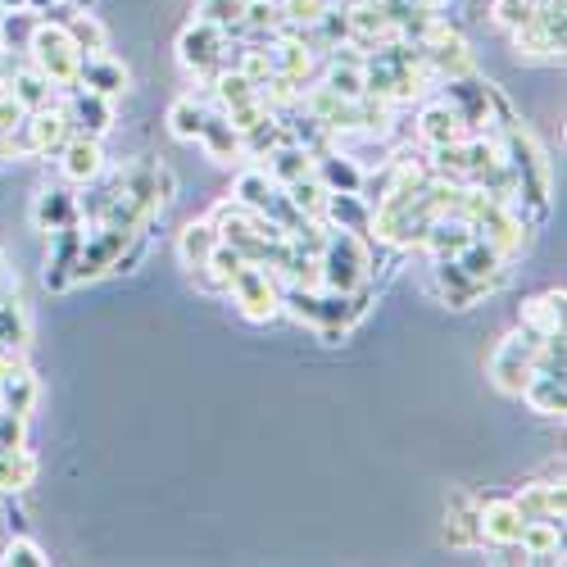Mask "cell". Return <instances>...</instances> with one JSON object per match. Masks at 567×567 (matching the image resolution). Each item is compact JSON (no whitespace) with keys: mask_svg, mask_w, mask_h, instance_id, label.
Here are the masks:
<instances>
[{"mask_svg":"<svg viewBox=\"0 0 567 567\" xmlns=\"http://www.w3.org/2000/svg\"><path fill=\"white\" fill-rule=\"evenodd\" d=\"M0 563H6V567H45L51 558H45V549L32 536H14L6 545V554H0Z\"/></svg>","mask_w":567,"mask_h":567,"instance_id":"37","label":"cell"},{"mask_svg":"<svg viewBox=\"0 0 567 567\" xmlns=\"http://www.w3.org/2000/svg\"><path fill=\"white\" fill-rule=\"evenodd\" d=\"M6 10H28V0H0V14Z\"/></svg>","mask_w":567,"mask_h":567,"instance_id":"42","label":"cell"},{"mask_svg":"<svg viewBox=\"0 0 567 567\" xmlns=\"http://www.w3.org/2000/svg\"><path fill=\"white\" fill-rule=\"evenodd\" d=\"M23 114H28V110H23V105L10 96V91H0V132L19 127V123H23Z\"/></svg>","mask_w":567,"mask_h":567,"instance_id":"41","label":"cell"},{"mask_svg":"<svg viewBox=\"0 0 567 567\" xmlns=\"http://www.w3.org/2000/svg\"><path fill=\"white\" fill-rule=\"evenodd\" d=\"M513 55L527 64H558L563 60V0H540L536 14L508 32Z\"/></svg>","mask_w":567,"mask_h":567,"instance_id":"4","label":"cell"},{"mask_svg":"<svg viewBox=\"0 0 567 567\" xmlns=\"http://www.w3.org/2000/svg\"><path fill=\"white\" fill-rule=\"evenodd\" d=\"M536 6H540V0H495V6H491V19H495V28L513 32V28H523V23L536 14Z\"/></svg>","mask_w":567,"mask_h":567,"instance_id":"36","label":"cell"},{"mask_svg":"<svg viewBox=\"0 0 567 567\" xmlns=\"http://www.w3.org/2000/svg\"><path fill=\"white\" fill-rule=\"evenodd\" d=\"M513 504L527 523H558L563 527V482H527L513 495Z\"/></svg>","mask_w":567,"mask_h":567,"instance_id":"20","label":"cell"},{"mask_svg":"<svg viewBox=\"0 0 567 567\" xmlns=\"http://www.w3.org/2000/svg\"><path fill=\"white\" fill-rule=\"evenodd\" d=\"M445 540L454 549H477L482 545V527H477V495L458 491L450 499V513H445Z\"/></svg>","mask_w":567,"mask_h":567,"instance_id":"27","label":"cell"},{"mask_svg":"<svg viewBox=\"0 0 567 567\" xmlns=\"http://www.w3.org/2000/svg\"><path fill=\"white\" fill-rule=\"evenodd\" d=\"M37 482V454L28 445L0 450V495H23Z\"/></svg>","mask_w":567,"mask_h":567,"instance_id":"30","label":"cell"},{"mask_svg":"<svg viewBox=\"0 0 567 567\" xmlns=\"http://www.w3.org/2000/svg\"><path fill=\"white\" fill-rule=\"evenodd\" d=\"M200 146H205V155L214 159V164H231V159H241V127H236L223 110H214L209 105V114H205V127H200Z\"/></svg>","mask_w":567,"mask_h":567,"instance_id":"21","label":"cell"},{"mask_svg":"<svg viewBox=\"0 0 567 567\" xmlns=\"http://www.w3.org/2000/svg\"><path fill=\"white\" fill-rule=\"evenodd\" d=\"M155 192H159V205L164 209L177 200V173L168 164H159V159H155Z\"/></svg>","mask_w":567,"mask_h":567,"instance_id":"40","label":"cell"},{"mask_svg":"<svg viewBox=\"0 0 567 567\" xmlns=\"http://www.w3.org/2000/svg\"><path fill=\"white\" fill-rule=\"evenodd\" d=\"M37 19L41 14H32V10H6V14H0V51H6V55H28V41H32Z\"/></svg>","mask_w":567,"mask_h":567,"instance_id":"32","label":"cell"},{"mask_svg":"<svg viewBox=\"0 0 567 567\" xmlns=\"http://www.w3.org/2000/svg\"><path fill=\"white\" fill-rule=\"evenodd\" d=\"M146 250H151L146 231H132V236H127V246H123V250H118V259H114V272H118V277L136 272L141 264H146Z\"/></svg>","mask_w":567,"mask_h":567,"instance_id":"38","label":"cell"},{"mask_svg":"<svg viewBox=\"0 0 567 567\" xmlns=\"http://www.w3.org/2000/svg\"><path fill=\"white\" fill-rule=\"evenodd\" d=\"M322 227L368 236L372 231V205L363 196H350V192H327V200H322Z\"/></svg>","mask_w":567,"mask_h":567,"instance_id":"22","label":"cell"},{"mask_svg":"<svg viewBox=\"0 0 567 567\" xmlns=\"http://www.w3.org/2000/svg\"><path fill=\"white\" fill-rule=\"evenodd\" d=\"M127 236H132V231H123V227H105V223L86 227L82 255H78V264H73V287H82V281H101V277H110L118 250L127 246Z\"/></svg>","mask_w":567,"mask_h":567,"instance_id":"7","label":"cell"},{"mask_svg":"<svg viewBox=\"0 0 567 567\" xmlns=\"http://www.w3.org/2000/svg\"><path fill=\"white\" fill-rule=\"evenodd\" d=\"M127 82H132V73H127L118 60H110V51H105V55H86L82 69H78V86L96 91V96H105V101L123 96Z\"/></svg>","mask_w":567,"mask_h":567,"instance_id":"23","label":"cell"},{"mask_svg":"<svg viewBox=\"0 0 567 567\" xmlns=\"http://www.w3.org/2000/svg\"><path fill=\"white\" fill-rule=\"evenodd\" d=\"M64 114H69V123H73V132H82V136H110V127H114V101H105V96H96V91H86V86H73V91H64Z\"/></svg>","mask_w":567,"mask_h":567,"instance_id":"10","label":"cell"},{"mask_svg":"<svg viewBox=\"0 0 567 567\" xmlns=\"http://www.w3.org/2000/svg\"><path fill=\"white\" fill-rule=\"evenodd\" d=\"M60 23L69 28V37L78 41L82 55H105L110 51V28L96 14H60Z\"/></svg>","mask_w":567,"mask_h":567,"instance_id":"31","label":"cell"},{"mask_svg":"<svg viewBox=\"0 0 567 567\" xmlns=\"http://www.w3.org/2000/svg\"><path fill=\"white\" fill-rule=\"evenodd\" d=\"M458 259V268L472 277V281H477V287L491 296V291H499L504 287V281H508V259L499 255V246H491L486 241V236H472V241L454 255Z\"/></svg>","mask_w":567,"mask_h":567,"instance_id":"11","label":"cell"},{"mask_svg":"<svg viewBox=\"0 0 567 567\" xmlns=\"http://www.w3.org/2000/svg\"><path fill=\"white\" fill-rule=\"evenodd\" d=\"M432 277H436V291H441V300L450 305V309H472L486 291L472 281L463 268H458V259H432Z\"/></svg>","mask_w":567,"mask_h":567,"instance_id":"24","label":"cell"},{"mask_svg":"<svg viewBox=\"0 0 567 567\" xmlns=\"http://www.w3.org/2000/svg\"><path fill=\"white\" fill-rule=\"evenodd\" d=\"M363 281H372V236L327 227L322 250H318V291L350 296Z\"/></svg>","mask_w":567,"mask_h":567,"instance_id":"1","label":"cell"},{"mask_svg":"<svg viewBox=\"0 0 567 567\" xmlns=\"http://www.w3.org/2000/svg\"><path fill=\"white\" fill-rule=\"evenodd\" d=\"M223 296L236 305V313H241L246 322H255V327H264V322H272L281 313V281L264 264H241L227 277Z\"/></svg>","mask_w":567,"mask_h":567,"instance_id":"3","label":"cell"},{"mask_svg":"<svg viewBox=\"0 0 567 567\" xmlns=\"http://www.w3.org/2000/svg\"><path fill=\"white\" fill-rule=\"evenodd\" d=\"M563 300H567L563 287H549V291L523 300V305H517V327H523V332H532V337H554V332H563Z\"/></svg>","mask_w":567,"mask_h":567,"instance_id":"16","label":"cell"},{"mask_svg":"<svg viewBox=\"0 0 567 567\" xmlns=\"http://www.w3.org/2000/svg\"><path fill=\"white\" fill-rule=\"evenodd\" d=\"M205 114H209V91H182V96H173L164 123L177 141H196L205 127Z\"/></svg>","mask_w":567,"mask_h":567,"instance_id":"25","label":"cell"},{"mask_svg":"<svg viewBox=\"0 0 567 567\" xmlns=\"http://www.w3.org/2000/svg\"><path fill=\"white\" fill-rule=\"evenodd\" d=\"M246 14V0H196V19L200 23H214L223 32H231Z\"/></svg>","mask_w":567,"mask_h":567,"instance_id":"35","label":"cell"},{"mask_svg":"<svg viewBox=\"0 0 567 567\" xmlns=\"http://www.w3.org/2000/svg\"><path fill=\"white\" fill-rule=\"evenodd\" d=\"M218 241H223V231H218L214 218L186 223V227L177 231V259H182V268H186V272H200V268L209 264V255L218 250Z\"/></svg>","mask_w":567,"mask_h":567,"instance_id":"19","label":"cell"},{"mask_svg":"<svg viewBox=\"0 0 567 567\" xmlns=\"http://www.w3.org/2000/svg\"><path fill=\"white\" fill-rule=\"evenodd\" d=\"M272 186H277V182H272L259 164H250V168L236 173V182H231V200H241L246 209H264V200H268Z\"/></svg>","mask_w":567,"mask_h":567,"instance_id":"33","label":"cell"},{"mask_svg":"<svg viewBox=\"0 0 567 567\" xmlns=\"http://www.w3.org/2000/svg\"><path fill=\"white\" fill-rule=\"evenodd\" d=\"M523 400H527L532 413H540V417H563V413H567L563 377H554V372H532V382H527Z\"/></svg>","mask_w":567,"mask_h":567,"instance_id":"29","label":"cell"},{"mask_svg":"<svg viewBox=\"0 0 567 567\" xmlns=\"http://www.w3.org/2000/svg\"><path fill=\"white\" fill-rule=\"evenodd\" d=\"M82 241H86V227L82 223H69V227L51 231V250H45V272H41L45 291L60 296V291L73 287V264L82 255Z\"/></svg>","mask_w":567,"mask_h":567,"instance_id":"9","label":"cell"},{"mask_svg":"<svg viewBox=\"0 0 567 567\" xmlns=\"http://www.w3.org/2000/svg\"><path fill=\"white\" fill-rule=\"evenodd\" d=\"M363 164H354L346 151H322V155H313V177L322 182V192H350V196H359L363 192Z\"/></svg>","mask_w":567,"mask_h":567,"instance_id":"18","label":"cell"},{"mask_svg":"<svg viewBox=\"0 0 567 567\" xmlns=\"http://www.w3.org/2000/svg\"><path fill=\"white\" fill-rule=\"evenodd\" d=\"M441 96L450 101V110L463 118L467 132H495V105H491V82H482L477 73L467 78H450L441 82Z\"/></svg>","mask_w":567,"mask_h":567,"instance_id":"6","label":"cell"},{"mask_svg":"<svg viewBox=\"0 0 567 567\" xmlns=\"http://www.w3.org/2000/svg\"><path fill=\"white\" fill-rule=\"evenodd\" d=\"M69 223H82L78 218V196L69 192V186H41L37 200H32V227L51 236Z\"/></svg>","mask_w":567,"mask_h":567,"instance_id":"17","label":"cell"},{"mask_svg":"<svg viewBox=\"0 0 567 567\" xmlns=\"http://www.w3.org/2000/svg\"><path fill=\"white\" fill-rule=\"evenodd\" d=\"M277 186H291V182H300V177H309L313 173V155L305 151V146H296V141L287 136L281 146H272L268 155H264V164H259Z\"/></svg>","mask_w":567,"mask_h":567,"instance_id":"28","label":"cell"},{"mask_svg":"<svg viewBox=\"0 0 567 567\" xmlns=\"http://www.w3.org/2000/svg\"><path fill=\"white\" fill-rule=\"evenodd\" d=\"M281 313L296 318L300 327H318V291L313 287H287V281H281Z\"/></svg>","mask_w":567,"mask_h":567,"instance_id":"34","label":"cell"},{"mask_svg":"<svg viewBox=\"0 0 567 567\" xmlns=\"http://www.w3.org/2000/svg\"><path fill=\"white\" fill-rule=\"evenodd\" d=\"M82 51H78V41L69 37V28L60 19H37L32 28V41H28V64L37 73L51 78L55 91H73L78 86V69H82Z\"/></svg>","mask_w":567,"mask_h":567,"instance_id":"2","label":"cell"},{"mask_svg":"<svg viewBox=\"0 0 567 567\" xmlns=\"http://www.w3.org/2000/svg\"><path fill=\"white\" fill-rule=\"evenodd\" d=\"M60 168H64V182H69V186H91V182H101V177H105V146H101V136H82V132H73V136H69V146L60 151Z\"/></svg>","mask_w":567,"mask_h":567,"instance_id":"12","label":"cell"},{"mask_svg":"<svg viewBox=\"0 0 567 567\" xmlns=\"http://www.w3.org/2000/svg\"><path fill=\"white\" fill-rule=\"evenodd\" d=\"M6 91L10 96L28 110V114H37V110H51L55 101H60V91L51 86V78L45 73H37L28 60H19L14 69H10V78H6Z\"/></svg>","mask_w":567,"mask_h":567,"instance_id":"15","label":"cell"},{"mask_svg":"<svg viewBox=\"0 0 567 567\" xmlns=\"http://www.w3.org/2000/svg\"><path fill=\"white\" fill-rule=\"evenodd\" d=\"M477 527H482V545L504 549V545L523 540L527 517L517 513L513 495H477Z\"/></svg>","mask_w":567,"mask_h":567,"instance_id":"8","label":"cell"},{"mask_svg":"<svg viewBox=\"0 0 567 567\" xmlns=\"http://www.w3.org/2000/svg\"><path fill=\"white\" fill-rule=\"evenodd\" d=\"M6 136H10V132H0V159H10V151H6Z\"/></svg>","mask_w":567,"mask_h":567,"instance_id":"43","label":"cell"},{"mask_svg":"<svg viewBox=\"0 0 567 567\" xmlns=\"http://www.w3.org/2000/svg\"><path fill=\"white\" fill-rule=\"evenodd\" d=\"M28 337H32V322H28V309H23V296H19V281H0V350L10 359H19L28 350Z\"/></svg>","mask_w":567,"mask_h":567,"instance_id":"13","label":"cell"},{"mask_svg":"<svg viewBox=\"0 0 567 567\" xmlns=\"http://www.w3.org/2000/svg\"><path fill=\"white\" fill-rule=\"evenodd\" d=\"M536 341H540V337H532V332H523V327H517V332H508V337L495 346L486 377H491V386H495L499 395L523 400L532 372H536Z\"/></svg>","mask_w":567,"mask_h":567,"instance_id":"5","label":"cell"},{"mask_svg":"<svg viewBox=\"0 0 567 567\" xmlns=\"http://www.w3.org/2000/svg\"><path fill=\"white\" fill-rule=\"evenodd\" d=\"M37 395H41V382L32 377V368H23L19 359H14L6 372H0V409H10V413L32 417Z\"/></svg>","mask_w":567,"mask_h":567,"instance_id":"26","label":"cell"},{"mask_svg":"<svg viewBox=\"0 0 567 567\" xmlns=\"http://www.w3.org/2000/svg\"><path fill=\"white\" fill-rule=\"evenodd\" d=\"M413 136H417L427 151H436V146H450V141H463L467 127H463V118L450 110V101L441 96V101H427V105L417 110V118H413Z\"/></svg>","mask_w":567,"mask_h":567,"instance_id":"14","label":"cell"},{"mask_svg":"<svg viewBox=\"0 0 567 567\" xmlns=\"http://www.w3.org/2000/svg\"><path fill=\"white\" fill-rule=\"evenodd\" d=\"M19 445H28V417L0 409V450H19Z\"/></svg>","mask_w":567,"mask_h":567,"instance_id":"39","label":"cell"}]
</instances>
